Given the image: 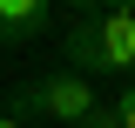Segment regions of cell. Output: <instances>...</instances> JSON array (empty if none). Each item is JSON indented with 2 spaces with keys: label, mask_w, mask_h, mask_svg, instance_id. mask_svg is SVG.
<instances>
[{
  "label": "cell",
  "mask_w": 135,
  "mask_h": 128,
  "mask_svg": "<svg viewBox=\"0 0 135 128\" xmlns=\"http://www.w3.org/2000/svg\"><path fill=\"white\" fill-rule=\"evenodd\" d=\"M68 67L74 74H135V7H101V14L74 20Z\"/></svg>",
  "instance_id": "obj_1"
},
{
  "label": "cell",
  "mask_w": 135,
  "mask_h": 128,
  "mask_svg": "<svg viewBox=\"0 0 135 128\" xmlns=\"http://www.w3.org/2000/svg\"><path fill=\"white\" fill-rule=\"evenodd\" d=\"M95 108H101V101H95V81H88V74H68V67L14 95V115H47L54 128H81Z\"/></svg>",
  "instance_id": "obj_2"
},
{
  "label": "cell",
  "mask_w": 135,
  "mask_h": 128,
  "mask_svg": "<svg viewBox=\"0 0 135 128\" xmlns=\"http://www.w3.org/2000/svg\"><path fill=\"white\" fill-rule=\"evenodd\" d=\"M47 20H54V0H0V41L7 47L47 34Z\"/></svg>",
  "instance_id": "obj_3"
},
{
  "label": "cell",
  "mask_w": 135,
  "mask_h": 128,
  "mask_svg": "<svg viewBox=\"0 0 135 128\" xmlns=\"http://www.w3.org/2000/svg\"><path fill=\"white\" fill-rule=\"evenodd\" d=\"M81 128H122V108H95V115H88Z\"/></svg>",
  "instance_id": "obj_4"
},
{
  "label": "cell",
  "mask_w": 135,
  "mask_h": 128,
  "mask_svg": "<svg viewBox=\"0 0 135 128\" xmlns=\"http://www.w3.org/2000/svg\"><path fill=\"white\" fill-rule=\"evenodd\" d=\"M54 7H68V14H81V20H88V14H101L108 0H54Z\"/></svg>",
  "instance_id": "obj_5"
},
{
  "label": "cell",
  "mask_w": 135,
  "mask_h": 128,
  "mask_svg": "<svg viewBox=\"0 0 135 128\" xmlns=\"http://www.w3.org/2000/svg\"><path fill=\"white\" fill-rule=\"evenodd\" d=\"M0 128H20V115H0Z\"/></svg>",
  "instance_id": "obj_6"
},
{
  "label": "cell",
  "mask_w": 135,
  "mask_h": 128,
  "mask_svg": "<svg viewBox=\"0 0 135 128\" xmlns=\"http://www.w3.org/2000/svg\"><path fill=\"white\" fill-rule=\"evenodd\" d=\"M108 7H135V0H108Z\"/></svg>",
  "instance_id": "obj_7"
}]
</instances>
